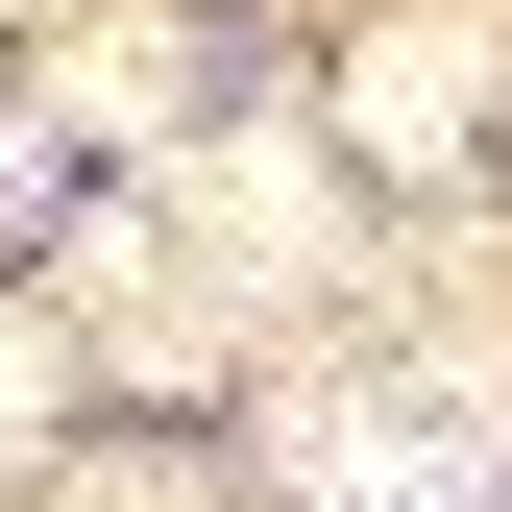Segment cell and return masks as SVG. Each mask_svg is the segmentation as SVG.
Returning <instances> with one entry per match:
<instances>
[{"label": "cell", "mask_w": 512, "mask_h": 512, "mask_svg": "<svg viewBox=\"0 0 512 512\" xmlns=\"http://www.w3.org/2000/svg\"><path fill=\"white\" fill-rule=\"evenodd\" d=\"M293 488H317V512H464V439H415V415H317Z\"/></svg>", "instance_id": "cell-1"}, {"label": "cell", "mask_w": 512, "mask_h": 512, "mask_svg": "<svg viewBox=\"0 0 512 512\" xmlns=\"http://www.w3.org/2000/svg\"><path fill=\"white\" fill-rule=\"evenodd\" d=\"M464 122H488V49H439V25L366 49V147H464Z\"/></svg>", "instance_id": "cell-2"}, {"label": "cell", "mask_w": 512, "mask_h": 512, "mask_svg": "<svg viewBox=\"0 0 512 512\" xmlns=\"http://www.w3.org/2000/svg\"><path fill=\"white\" fill-rule=\"evenodd\" d=\"M0 220H49V122H0Z\"/></svg>", "instance_id": "cell-3"}]
</instances>
